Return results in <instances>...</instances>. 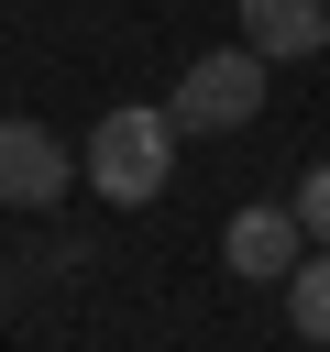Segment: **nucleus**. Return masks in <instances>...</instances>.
<instances>
[{
    "instance_id": "nucleus-1",
    "label": "nucleus",
    "mask_w": 330,
    "mask_h": 352,
    "mask_svg": "<svg viewBox=\"0 0 330 352\" xmlns=\"http://www.w3.org/2000/svg\"><path fill=\"white\" fill-rule=\"evenodd\" d=\"M77 176H88L110 209H143V198H165V176H176V121H165L154 99H121V110H99V121H88V154H77Z\"/></svg>"
},
{
    "instance_id": "nucleus-7",
    "label": "nucleus",
    "mask_w": 330,
    "mask_h": 352,
    "mask_svg": "<svg viewBox=\"0 0 330 352\" xmlns=\"http://www.w3.org/2000/svg\"><path fill=\"white\" fill-rule=\"evenodd\" d=\"M286 209H297V231H308V253H330V154H319V165L297 176V198H286Z\"/></svg>"
},
{
    "instance_id": "nucleus-4",
    "label": "nucleus",
    "mask_w": 330,
    "mask_h": 352,
    "mask_svg": "<svg viewBox=\"0 0 330 352\" xmlns=\"http://www.w3.org/2000/svg\"><path fill=\"white\" fill-rule=\"evenodd\" d=\"M0 198H11V209H55V198H66V143H55L44 121H22V110L0 121Z\"/></svg>"
},
{
    "instance_id": "nucleus-6",
    "label": "nucleus",
    "mask_w": 330,
    "mask_h": 352,
    "mask_svg": "<svg viewBox=\"0 0 330 352\" xmlns=\"http://www.w3.org/2000/svg\"><path fill=\"white\" fill-rule=\"evenodd\" d=\"M286 319H297V341L330 352V253H308V264L286 275Z\"/></svg>"
},
{
    "instance_id": "nucleus-2",
    "label": "nucleus",
    "mask_w": 330,
    "mask_h": 352,
    "mask_svg": "<svg viewBox=\"0 0 330 352\" xmlns=\"http://www.w3.org/2000/svg\"><path fill=\"white\" fill-rule=\"evenodd\" d=\"M253 110H264V55H253V44H209V55L176 77V99H165L176 132H242Z\"/></svg>"
},
{
    "instance_id": "nucleus-5",
    "label": "nucleus",
    "mask_w": 330,
    "mask_h": 352,
    "mask_svg": "<svg viewBox=\"0 0 330 352\" xmlns=\"http://www.w3.org/2000/svg\"><path fill=\"white\" fill-rule=\"evenodd\" d=\"M242 44H253L264 66L319 55V44H330V0H242Z\"/></svg>"
},
{
    "instance_id": "nucleus-3",
    "label": "nucleus",
    "mask_w": 330,
    "mask_h": 352,
    "mask_svg": "<svg viewBox=\"0 0 330 352\" xmlns=\"http://www.w3.org/2000/svg\"><path fill=\"white\" fill-rule=\"evenodd\" d=\"M220 264H231L242 286H286V275L308 264V231H297V209H275V198L231 209V231H220Z\"/></svg>"
}]
</instances>
